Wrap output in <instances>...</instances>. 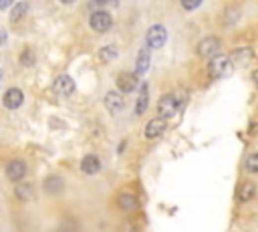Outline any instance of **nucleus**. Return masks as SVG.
I'll use <instances>...</instances> for the list:
<instances>
[{
    "label": "nucleus",
    "instance_id": "2eb2a0df",
    "mask_svg": "<svg viewBox=\"0 0 258 232\" xmlns=\"http://www.w3.org/2000/svg\"><path fill=\"white\" fill-rule=\"evenodd\" d=\"M149 47H143L137 55V61H135V75H143L147 69H149V61H151V57H149Z\"/></svg>",
    "mask_w": 258,
    "mask_h": 232
},
{
    "label": "nucleus",
    "instance_id": "a878e982",
    "mask_svg": "<svg viewBox=\"0 0 258 232\" xmlns=\"http://www.w3.org/2000/svg\"><path fill=\"white\" fill-rule=\"evenodd\" d=\"M252 81H254V85L258 87V69H256V71L252 73Z\"/></svg>",
    "mask_w": 258,
    "mask_h": 232
},
{
    "label": "nucleus",
    "instance_id": "20e7f679",
    "mask_svg": "<svg viewBox=\"0 0 258 232\" xmlns=\"http://www.w3.org/2000/svg\"><path fill=\"white\" fill-rule=\"evenodd\" d=\"M178 109H180V103H178V97L176 95H172V93H168V95H164V97H159V101H157V113H159V117H172V115H176L178 113Z\"/></svg>",
    "mask_w": 258,
    "mask_h": 232
},
{
    "label": "nucleus",
    "instance_id": "bb28decb",
    "mask_svg": "<svg viewBox=\"0 0 258 232\" xmlns=\"http://www.w3.org/2000/svg\"><path fill=\"white\" fill-rule=\"evenodd\" d=\"M10 6V2H0V8H8Z\"/></svg>",
    "mask_w": 258,
    "mask_h": 232
},
{
    "label": "nucleus",
    "instance_id": "9b49d317",
    "mask_svg": "<svg viewBox=\"0 0 258 232\" xmlns=\"http://www.w3.org/2000/svg\"><path fill=\"white\" fill-rule=\"evenodd\" d=\"M252 57H254V51H252L250 47H240V49H236V51L230 55V59H232L234 65L246 67V65L252 61Z\"/></svg>",
    "mask_w": 258,
    "mask_h": 232
},
{
    "label": "nucleus",
    "instance_id": "1a4fd4ad",
    "mask_svg": "<svg viewBox=\"0 0 258 232\" xmlns=\"http://www.w3.org/2000/svg\"><path fill=\"white\" fill-rule=\"evenodd\" d=\"M117 206H119V210H123V212H135V210L139 208V202H137L135 194L123 192V194H119V198H117Z\"/></svg>",
    "mask_w": 258,
    "mask_h": 232
},
{
    "label": "nucleus",
    "instance_id": "4be33fe9",
    "mask_svg": "<svg viewBox=\"0 0 258 232\" xmlns=\"http://www.w3.org/2000/svg\"><path fill=\"white\" fill-rule=\"evenodd\" d=\"M20 65L22 67H32L35 65V53L30 47H24V51L20 53Z\"/></svg>",
    "mask_w": 258,
    "mask_h": 232
},
{
    "label": "nucleus",
    "instance_id": "ddd939ff",
    "mask_svg": "<svg viewBox=\"0 0 258 232\" xmlns=\"http://www.w3.org/2000/svg\"><path fill=\"white\" fill-rule=\"evenodd\" d=\"M123 105H125V101H123V97H121L119 91H109L105 95V109L109 113H119L123 109Z\"/></svg>",
    "mask_w": 258,
    "mask_h": 232
},
{
    "label": "nucleus",
    "instance_id": "7ed1b4c3",
    "mask_svg": "<svg viewBox=\"0 0 258 232\" xmlns=\"http://www.w3.org/2000/svg\"><path fill=\"white\" fill-rule=\"evenodd\" d=\"M168 41V31H166V26H161V24H153L149 26V31H147V37H145V43L149 49H161L166 45Z\"/></svg>",
    "mask_w": 258,
    "mask_h": 232
},
{
    "label": "nucleus",
    "instance_id": "f257e3e1",
    "mask_svg": "<svg viewBox=\"0 0 258 232\" xmlns=\"http://www.w3.org/2000/svg\"><path fill=\"white\" fill-rule=\"evenodd\" d=\"M234 69V63L230 57H226V55H218L216 59L210 61L208 65V73L212 79H224V77H228Z\"/></svg>",
    "mask_w": 258,
    "mask_h": 232
},
{
    "label": "nucleus",
    "instance_id": "dca6fc26",
    "mask_svg": "<svg viewBox=\"0 0 258 232\" xmlns=\"http://www.w3.org/2000/svg\"><path fill=\"white\" fill-rule=\"evenodd\" d=\"M81 170L85 172V174H97L101 170V162H99V158L97 156H85L83 160H81Z\"/></svg>",
    "mask_w": 258,
    "mask_h": 232
},
{
    "label": "nucleus",
    "instance_id": "f8f14e48",
    "mask_svg": "<svg viewBox=\"0 0 258 232\" xmlns=\"http://www.w3.org/2000/svg\"><path fill=\"white\" fill-rule=\"evenodd\" d=\"M164 131H166V119H164V117H153V119L147 123V127H145V137H147V139H155V137H159Z\"/></svg>",
    "mask_w": 258,
    "mask_h": 232
},
{
    "label": "nucleus",
    "instance_id": "6ab92c4d",
    "mask_svg": "<svg viewBox=\"0 0 258 232\" xmlns=\"http://www.w3.org/2000/svg\"><path fill=\"white\" fill-rule=\"evenodd\" d=\"M26 12H28V4H26V2H18V4H14L12 10H10V22H12V24L20 22V20L26 16Z\"/></svg>",
    "mask_w": 258,
    "mask_h": 232
},
{
    "label": "nucleus",
    "instance_id": "393cba45",
    "mask_svg": "<svg viewBox=\"0 0 258 232\" xmlns=\"http://www.w3.org/2000/svg\"><path fill=\"white\" fill-rule=\"evenodd\" d=\"M202 2H182V6L186 8V10H194V8H198Z\"/></svg>",
    "mask_w": 258,
    "mask_h": 232
},
{
    "label": "nucleus",
    "instance_id": "a211bd4d",
    "mask_svg": "<svg viewBox=\"0 0 258 232\" xmlns=\"http://www.w3.org/2000/svg\"><path fill=\"white\" fill-rule=\"evenodd\" d=\"M147 105H149V89H147V83H143L139 97H137V103H135V115H143Z\"/></svg>",
    "mask_w": 258,
    "mask_h": 232
},
{
    "label": "nucleus",
    "instance_id": "f3484780",
    "mask_svg": "<svg viewBox=\"0 0 258 232\" xmlns=\"http://www.w3.org/2000/svg\"><path fill=\"white\" fill-rule=\"evenodd\" d=\"M43 188H45V192H47V194H51V196H57V194H61V192H63L64 184H63V180H61L59 176H49V178L45 180Z\"/></svg>",
    "mask_w": 258,
    "mask_h": 232
},
{
    "label": "nucleus",
    "instance_id": "9d476101",
    "mask_svg": "<svg viewBox=\"0 0 258 232\" xmlns=\"http://www.w3.org/2000/svg\"><path fill=\"white\" fill-rule=\"evenodd\" d=\"M55 91L59 93V95H73L75 93V81L69 77V75H61V77H57V81H55Z\"/></svg>",
    "mask_w": 258,
    "mask_h": 232
},
{
    "label": "nucleus",
    "instance_id": "5701e85b",
    "mask_svg": "<svg viewBox=\"0 0 258 232\" xmlns=\"http://www.w3.org/2000/svg\"><path fill=\"white\" fill-rule=\"evenodd\" d=\"M246 170L252 172V174H258V154L248 156V160H246Z\"/></svg>",
    "mask_w": 258,
    "mask_h": 232
},
{
    "label": "nucleus",
    "instance_id": "aec40b11",
    "mask_svg": "<svg viewBox=\"0 0 258 232\" xmlns=\"http://www.w3.org/2000/svg\"><path fill=\"white\" fill-rule=\"evenodd\" d=\"M99 63H103V65H107V63H111L113 59H117V49L113 47V45H107V47H103L101 51H99Z\"/></svg>",
    "mask_w": 258,
    "mask_h": 232
},
{
    "label": "nucleus",
    "instance_id": "39448f33",
    "mask_svg": "<svg viewBox=\"0 0 258 232\" xmlns=\"http://www.w3.org/2000/svg\"><path fill=\"white\" fill-rule=\"evenodd\" d=\"M111 22L113 20H111V14L107 10H97L89 18V24H91V28L95 33H107L111 28Z\"/></svg>",
    "mask_w": 258,
    "mask_h": 232
},
{
    "label": "nucleus",
    "instance_id": "4468645a",
    "mask_svg": "<svg viewBox=\"0 0 258 232\" xmlns=\"http://www.w3.org/2000/svg\"><path fill=\"white\" fill-rule=\"evenodd\" d=\"M254 196H256V186H254V182L246 180V182H242V184L238 186V192H236L238 202H250Z\"/></svg>",
    "mask_w": 258,
    "mask_h": 232
},
{
    "label": "nucleus",
    "instance_id": "b1692460",
    "mask_svg": "<svg viewBox=\"0 0 258 232\" xmlns=\"http://www.w3.org/2000/svg\"><path fill=\"white\" fill-rule=\"evenodd\" d=\"M121 232H137V226H135V224H127V222H125V224L121 226Z\"/></svg>",
    "mask_w": 258,
    "mask_h": 232
},
{
    "label": "nucleus",
    "instance_id": "f03ea898",
    "mask_svg": "<svg viewBox=\"0 0 258 232\" xmlns=\"http://www.w3.org/2000/svg\"><path fill=\"white\" fill-rule=\"evenodd\" d=\"M198 55L202 57V59H216L218 53H220V39L218 37H206L198 43Z\"/></svg>",
    "mask_w": 258,
    "mask_h": 232
},
{
    "label": "nucleus",
    "instance_id": "423d86ee",
    "mask_svg": "<svg viewBox=\"0 0 258 232\" xmlns=\"http://www.w3.org/2000/svg\"><path fill=\"white\" fill-rule=\"evenodd\" d=\"M117 87H119V93H131L135 87H137V75L135 73H119L117 75Z\"/></svg>",
    "mask_w": 258,
    "mask_h": 232
},
{
    "label": "nucleus",
    "instance_id": "0eeeda50",
    "mask_svg": "<svg viewBox=\"0 0 258 232\" xmlns=\"http://www.w3.org/2000/svg\"><path fill=\"white\" fill-rule=\"evenodd\" d=\"M26 176V164L22 160H12L6 166V178L12 182H20Z\"/></svg>",
    "mask_w": 258,
    "mask_h": 232
},
{
    "label": "nucleus",
    "instance_id": "6e6552de",
    "mask_svg": "<svg viewBox=\"0 0 258 232\" xmlns=\"http://www.w3.org/2000/svg\"><path fill=\"white\" fill-rule=\"evenodd\" d=\"M22 101H24V93L18 89V87H10V89L4 93V97H2V103L8 109H18L22 105Z\"/></svg>",
    "mask_w": 258,
    "mask_h": 232
},
{
    "label": "nucleus",
    "instance_id": "412c9836",
    "mask_svg": "<svg viewBox=\"0 0 258 232\" xmlns=\"http://www.w3.org/2000/svg\"><path fill=\"white\" fill-rule=\"evenodd\" d=\"M14 196H16V200H22V202L30 200V198H32V186H28V184H18V186L14 188Z\"/></svg>",
    "mask_w": 258,
    "mask_h": 232
}]
</instances>
